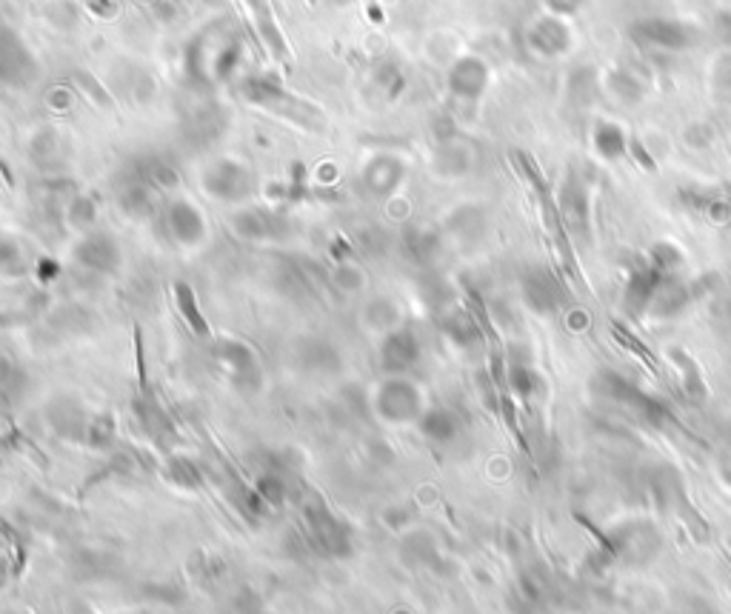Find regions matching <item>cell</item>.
Instances as JSON below:
<instances>
[{
  "mask_svg": "<svg viewBox=\"0 0 731 614\" xmlns=\"http://www.w3.org/2000/svg\"><path fill=\"white\" fill-rule=\"evenodd\" d=\"M603 546L612 552L614 557H623V560H632V563H643L660 549V535L654 532L652 523H640V520H629V523H620L617 529L609 532V537H603Z\"/></svg>",
  "mask_w": 731,
  "mask_h": 614,
  "instance_id": "8fae6325",
  "label": "cell"
},
{
  "mask_svg": "<svg viewBox=\"0 0 731 614\" xmlns=\"http://www.w3.org/2000/svg\"><path fill=\"white\" fill-rule=\"evenodd\" d=\"M229 223H232V232L249 243H277V240L289 238V229H292L289 218L269 206H243L232 215Z\"/></svg>",
  "mask_w": 731,
  "mask_h": 614,
  "instance_id": "ba28073f",
  "label": "cell"
},
{
  "mask_svg": "<svg viewBox=\"0 0 731 614\" xmlns=\"http://www.w3.org/2000/svg\"><path fill=\"white\" fill-rule=\"evenodd\" d=\"M306 520H309V529L315 535L317 546L326 555L346 557L352 552V532H349V526L337 515H332L323 503H317L315 509H306Z\"/></svg>",
  "mask_w": 731,
  "mask_h": 614,
  "instance_id": "9a60e30c",
  "label": "cell"
},
{
  "mask_svg": "<svg viewBox=\"0 0 731 614\" xmlns=\"http://www.w3.org/2000/svg\"><path fill=\"white\" fill-rule=\"evenodd\" d=\"M443 332L446 337L457 343V346H475L477 340H480V326H477V320L472 312H466V309H449L446 315H443Z\"/></svg>",
  "mask_w": 731,
  "mask_h": 614,
  "instance_id": "484cf974",
  "label": "cell"
},
{
  "mask_svg": "<svg viewBox=\"0 0 731 614\" xmlns=\"http://www.w3.org/2000/svg\"><path fill=\"white\" fill-rule=\"evenodd\" d=\"M452 229L463 240H475L480 235V229H483V223H480V215H477L475 209H463L460 215L452 218Z\"/></svg>",
  "mask_w": 731,
  "mask_h": 614,
  "instance_id": "f35d334b",
  "label": "cell"
},
{
  "mask_svg": "<svg viewBox=\"0 0 731 614\" xmlns=\"http://www.w3.org/2000/svg\"><path fill=\"white\" fill-rule=\"evenodd\" d=\"M672 360L677 363V369H680V377H683V392L694 400H703L706 397V383H703V375H700V369L694 366V360L686 352H680V349H674L672 352Z\"/></svg>",
  "mask_w": 731,
  "mask_h": 614,
  "instance_id": "d6a6232c",
  "label": "cell"
},
{
  "mask_svg": "<svg viewBox=\"0 0 731 614\" xmlns=\"http://www.w3.org/2000/svg\"><path fill=\"white\" fill-rule=\"evenodd\" d=\"M729 317H731V298H729Z\"/></svg>",
  "mask_w": 731,
  "mask_h": 614,
  "instance_id": "7bdbcfd3",
  "label": "cell"
},
{
  "mask_svg": "<svg viewBox=\"0 0 731 614\" xmlns=\"http://www.w3.org/2000/svg\"><path fill=\"white\" fill-rule=\"evenodd\" d=\"M60 149V135L55 129H40L32 138V158L35 160H55Z\"/></svg>",
  "mask_w": 731,
  "mask_h": 614,
  "instance_id": "d590c367",
  "label": "cell"
},
{
  "mask_svg": "<svg viewBox=\"0 0 731 614\" xmlns=\"http://www.w3.org/2000/svg\"><path fill=\"white\" fill-rule=\"evenodd\" d=\"M720 466H723V475H726V480L731 483V446H726V452H723V457H720Z\"/></svg>",
  "mask_w": 731,
  "mask_h": 614,
  "instance_id": "b9f144b4",
  "label": "cell"
},
{
  "mask_svg": "<svg viewBox=\"0 0 731 614\" xmlns=\"http://www.w3.org/2000/svg\"><path fill=\"white\" fill-rule=\"evenodd\" d=\"M163 226H166V235L183 249H198L209 238V223L203 218V212L186 198H172L166 203Z\"/></svg>",
  "mask_w": 731,
  "mask_h": 614,
  "instance_id": "9c48e42d",
  "label": "cell"
},
{
  "mask_svg": "<svg viewBox=\"0 0 731 614\" xmlns=\"http://www.w3.org/2000/svg\"><path fill=\"white\" fill-rule=\"evenodd\" d=\"M246 6H249V12H252V18H255V26L257 32H260V38H263V43L272 49V55H275L277 60L289 58V46H286V38H283L280 26H277L275 12H272L269 0H246Z\"/></svg>",
  "mask_w": 731,
  "mask_h": 614,
  "instance_id": "603a6c76",
  "label": "cell"
},
{
  "mask_svg": "<svg viewBox=\"0 0 731 614\" xmlns=\"http://www.w3.org/2000/svg\"><path fill=\"white\" fill-rule=\"evenodd\" d=\"M366 406L383 426H409L426 412V395L409 375H386L372 386Z\"/></svg>",
  "mask_w": 731,
  "mask_h": 614,
  "instance_id": "7a4b0ae2",
  "label": "cell"
},
{
  "mask_svg": "<svg viewBox=\"0 0 731 614\" xmlns=\"http://www.w3.org/2000/svg\"><path fill=\"white\" fill-rule=\"evenodd\" d=\"M226 129V115L218 106H200L189 118H186V140L192 146H209L212 140L220 138V132Z\"/></svg>",
  "mask_w": 731,
  "mask_h": 614,
  "instance_id": "7402d4cb",
  "label": "cell"
},
{
  "mask_svg": "<svg viewBox=\"0 0 731 614\" xmlns=\"http://www.w3.org/2000/svg\"><path fill=\"white\" fill-rule=\"evenodd\" d=\"M534 46H540L543 52H563L569 46V32L563 29V23L557 20H543L534 26L532 35Z\"/></svg>",
  "mask_w": 731,
  "mask_h": 614,
  "instance_id": "4dcf8cb0",
  "label": "cell"
},
{
  "mask_svg": "<svg viewBox=\"0 0 731 614\" xmlns=\"http://www.w3.org/2000/svg\"><path fill=\"white\" fill-rule=\"evenodd\" d=\"M486 80H489V72H486L483 60L460 58L449 72V89L455 98L477 100L486 89Z\"/></svg>",
  "mask_w": 731,
  "mask_h": 614,
  "instance_id": "d6986e66",
  "label": "cell"
},
{
  "mask_svg": "<svg viewBox=\"0 0 731 614\" xmlns=\"http://www.w3.org/2000/svg\"><path fill=\"white\" fill-rule=\"evenodd\" d=\"M175 292H178L180 312L189 317V323H192V326H198V332H206V323H203V317H200L195 292H192V289H189L186 283H178V286H175Z\"/></svg>",
  "mask_w": 731,
  "mask_h": 614,
  "instance_id": "74e56055",
  "label": "cell"
},
{
  "mask_svg": "<svg viewBox=\"0 0 731 614\" xmlns=\"http://www.w3.org/2000/svg\"><path fill=\"white\" fill-rule=\"evenodd\" d=\"M506 389L512 392L517 400H532V395L540 389V375L534 372L526 360H514L506 375Z\"/></svg>",
  "mask_w": 731,
  "mask_h": 614,
  "instance_id": "83f0119b",
  "label": "cell"
},
{
  "mask_svg": "<svg viewBox=\"0 0 731 614\" xmlns=\"http://www.w3.org/2000/svg\"><path fill=\"white\" fill-rule=\"evenodd\" d=\"M406 178V163L397 158V155H375L363 166L360 172V186L366 195H372L377 200H386L395 195L400 189V183Z\"/></svg>",
  "mask_w": 731,
  "mask_h": 614,
  "instance_id": "5bb4252c",
  "label": "cell"
},
{
  "mask_svg": "<svg viewBox=\"0 0 731 614\" xmlns=\"http://www.w3.org/2000/svg\"><path fill=\"white\" fill-rule=\"evenodd\" d=\"M560 209H563V218H566V223H569L572 229L586 232V226H589V198H586L583 183L569 180V183L563 186V195H560Z\"/></svg>",
  "mask_w": 731,
  "mask_h": 614,
  "instance_id": "d4e9b609",
  "label": "cell"
},
{
  "mask_svg": "<svg viewBox=\"0 0 731 614\" xmlns=\"http://www.w3.org/2000/svg\"><path fill=\"white\" fill-rule=\"evenodd\" d=\"M417 432L426 437L429 443L435 446H449L455 443L460 429H463V420L457 415L455 409L449 406H426V412L420 415V420L415 423Z\"/></svg>",
  "mask_w": 731,
  "mask_h": 614,
  "instance_id": "ac0fdd59",
  "label": "cell"
},
{
  "mask_svg": "<svg viewBox=\"0 0 731 614\" xmlns=\"http://www.w3.org/2000/svg\"><path fill=\"white\" fill-rule=\"evenodd\" d=\"M240 98L246 103H252L263 112H272L277 118H286L297 123V126H306V129H320L323 126V112L317 109L315 103L303 100L295 92L283 89L277 80L269 78H243L238 83Z\"/></svg>",
  "mask_w": 731,
  "mask_h": 614,
  "instance_id": "3957f363",
  "label": "cell"
},
{
  "mask_svg": "<svg viewBox=\"0 0 731 614\" xmlns=\"http://www.w3.org/2000/svg\"><path fill=\"white\" fill-rule=\"evenodd\" d=\"M632 40L640 46H649V49H666V52H677V49H686L692 32L689 26L677 23V20H663V18H649L637 20L632 26Z\"/></svg>",
  "mask_w": 731,
  "mask_h": 614,
  "instance_id": "2e32d148",
  "label": "cell"
},
{
  "mask_svg": "<svg viewBox=\"0 0 731 614\" xmlns=\"http://www.w3.org/2000/svg\"><path fill=\"white\" fill-rule=\"evenodd\" d=\"M206 3H215V0H206Z\"/></svg>",
  "mask_w": 731,
  "mask_h": 614,
  "instance_id": "ee69618b",
  "label": "cell"
},
{
  "mask_svg": "<svg viewBox=\"0 0 731 614\" xmlns=\"http://www.w3.org/2000/svg\"><path fill=\"white\" fill-rule=\"evenodd\" d=\"M66 223L75 232H80V235L92 232L95 223H98V203L89 198V195H75V198L66 203Z\"/></svg>",
  "mask_w": 731,
  "mask_h": 614,
  "instance_id": "f1b7e54d",
  "label": "cell"
},
{
  "mask_svg": "<svg viewBox=\"0 0 731 614\" xmlns=\"http://www.w3.org/2000/svg\"><path fill=\"white\" fill-rule=\"evenodd\" d=\"M403 246H406V255L415 263L429 266L440 255V235H435L432 229H409V235L403 238Z\"/></svg>",
  "mask_w": 731,
  "mask_h": 614,
  "instance_id": "4316f807",
  "label": "cell"
},
{
  "mask_svg": "<svg viewBox=\"0 0 731 614\" xmlns=\"http://www.w3.org/2000/svg\"><path fill=\"white\" fill-rule=\"evenodd\" d=\"M20 383H23V375H20L18 366L9 357L0 355V392L15 395V389H18Z\"/></svg>",
  "mask_w": 731,
  "mask_h": 614,
  "instance_id": "ab89813d",
  "label": "cell"
},
{
  "mask_svg": "<svg viewBox=\"0 0 731 614\" xmlns=\"http://www.w3.org/2000/svg\"><path fill=\"white\" fill-rule=\"evenodd\" d=\"M38 75V60L26 49V43L0 23V83L6 86H23Z\"/></svg>",
  "mask_w": 731,
  "mask_h": 614,
  "instance_id": "7c38bea8",
  "label": "cell"
},
{
  "mask_svg": "<svg viewBox=\"0 0 731 614\" xmlns=\"http://www.w3.org/2000/svg\"><path fill=\"white\" fill-rule=\"evenodd\" d=\"M523 300L537 315H552L566 303V289L552 269L532 266L523 272Z\"/></svg>",
  "mask_w": 731,
  "mask_h": 614,
  "instance_id": "4fadbf2b",
  "label": "cell"
},
{
  "mask_svg": "<svg viewBox=\"0 0 731 614\" xmlns=\"http://www.w3.org/2000/svg\"><path fill=\"white\" fill-rule=\"evenodd\" d=\"M360 317H363V326L369 332H375V335H386V332H392L397 326H403V309L389 295H377V298L366 300Z\"/></svg>",
  "mask_w": 731,
  "mask_h": 614,
  "instance_id": "44dd1931",
  "label": "cell"
},
{
  "mask_svg": "<svg viewBox=\"0 0 731 614\" xmlns=\"http://www.w3.org/2000/svg\"><path fill=\"white\" fill-rule=\"evenodd\" d=\"M215 357L218 363L229 372L232 383L238 386L240 392H257L263 386V366L257 360L255 349L243 340H218L215 346Z\"/></svg>",
  "mask_w": 731,
  "mask_h": 614,
  "instance_id": "30bf717a",
  "label": "cell"
},
{
  "mask_svg": "<svg viewBox=\"0 0 731 614\" xmlns=\"http://www.w3.org/2000/svg\"><path fill=\"white\" fill-rule=\"evenodd\" d=\"M295 363L306 375L329 377L343 369V355L332 340L323 337H303L295 346Z\"/></svg>",
  "mask_w": 731,
  "mask_h": 614,
  "instance_id": "e0dca14e",
  "label": "cell"
},
{
  "mask_svg": "<svg viewBox=\"0 0 731 614\" xmlns=\"http://www.w3.org/2000/svg\"><path fill=\"white\" fill-rule=\"evenodd\" d=\"M200 186L212 200L229 203V206H243L255 198L257 180L252 169L235 158H215L203 166L200 172Z\"/></svg>",
  "mask_w": 731,
  "mask_h": 614,
  "instance_id": "277c9868",
  "label": "cell"
},
{
  "mask_svg": "<svg viewBox=\"0 0 731 614\" xmlns=\"http://www.w3.org/2000/svg\"><path fill=\"white\" fill-rule=\"evenodd\" d=\"M0 272L15 275V278L26 272V255H23L18 240L0 238Z\"/></svg>",
  "mask_w": 731,
  "mask_h": 614,
  "instance_id": "e575fe53",
  "label": "cell"
},
{
  "mask_svg": "<svg viewBox=\"0 0 731 614\" xmlns=\"http://www.w3.org/2000/svg\"><path fill=\"white\" fill-rule=\"evenodd\" d=\"M435 169L440 175H446V178L463 175L469 169V152L463 146L452 143V140H443V146H440L435 158Z\"/></svg>",
  "mask_w": 731,
  "mask_h": 614,
  "instance_id": "f546056e",
  "label": "cell"
},
{
  "mask_svg": "<svg viewBox=\"0 0 731 614\" xmlns=\"http://www.w3.org/2000/svg\"><path fill=\"white\" fill-rule=\"evenodd\" d=\"M243 43L226 23H206L186 49V75L200 89H212L238 72Z\"/></svg>",
  "mask_w": 731,
  "mask_h": 614,
  "instance_id": "6da1fadb",
  "label": "cell"
},
{
  "mask_svg": "<svg viewBox=\"0 0 731 614\" xmlns=\"http://www.w3.org/2000/svg\"><path fill=\"white\" fill-rule=\"evenodd\" d=\"M729 40H731V29H729Z\"/></svg>",
  "mask_w": 731,
  "mask_h": 614,
  "instance_id": "f6af8a7d",
  "label": "cell"
},
{
  "mask_svg": "<svg viewBox=\"0 0 731 614\" xmlns=\"http://www.w3.org/2000/svg\"><path fill=\"white\" fill-rule=\"evenodd\" d=\"M592 392L600 397V400L614 403V406H620V409H626V412H632V415L643 417V420H649V423H663V420H669V412H666L663 403L652 400V397L646 395L637 383H632L629 377L617 375L612 369H603V372H597V375L592 377Z\"/></svg>",
  "mask_w": 731,
  "mask_h": 614,
  "instance_id": "5b68a950",
  "label": "cell"
},
{
  "mask_svg": "<svg viewBox=\"0 0 731 614\" xmlns=\"http://www.w3.org/2000/svg\"><path fill=\"white\" fill-rule=\"evenodd\" d=\"M423 357V343L409 326H397L392 332L380 335L377 343V366L383 375H409Z\"/></svg>",
  "mask_w": 731,
  "mask_h": 614,
  "instance_id": "52a82bcc",
  "label": "cell"
},
{
  "mask_svg": "<svg viewBox=\"0 0 731 614\" xmlns=\"http://www.w3.org/2000/svg\"><path fill=\"white\" fill-rule=\"evenodd\" d=\"M663 278H666V272H663L657 263L640 266V269L632 275V280H629V289H626V300H623L626 312H629V315L646 312V309L652 306L654 292H657V286L663 283Z\"/></svg>",
  "mask_w": 731,
  "mask_h": 614,
  "instance_id": "ffe728a7",
  "label": "cell"
},
{
  "mask_svg": "<svg viewBox=\"0 0 731 614\" xmlns=\"http://www.w3.org/2000/svg\"><path fill=\"white\" fill-rule=\"evenodd\" d=\"M686 303H689V289H686V283H680V280L674 278H663V283L657 286V292H654L652 298V309L654 315L660 317H672V315H680L683 309H686Z\"/></svg>",
  "mask_w": 731,
  "mask_h": 614,
  "instance_id": "cb8c5ba5",
  "label": "cell"
},
{
  "mask_svg": "<svg viewBox=\"0 0 731 614\" xmlns=\"http://www.w3.org/2000/svg\"><path fill=\"white\" fill-rule=\"evenodd\" d=\"M286 495V480L280 472H266V475L260 477V483H257V497L263 500V503H280Z\"/></svg>",
  "mask_w": 731,
  "mask_h": 614,
  "instance_id": "8d00e7d4",
  "label": "cell"
},
{
  "mask_svg": "<svg viewBox=\"0 0 731 614\" xmlns=\"http://www.w3.org/2000/svg\"><path fill=\"white\" fill-rule=\"evenodd\" d=\"M583 0H552V6L554 9H560V12H572V9H577Z\"/></svg>",
  "mask_w": 731,
  "mask_h": 614,
  "instance_id": "60d3db41",
  "label": "cell"
},
{
  "mask_svg": "<svg viewBox=\"0 0 731 614\" xmlns=\"http://www.w3.org/2000/svg\"><path fill=\"white\" fill-rule=\"evenodd\" d=\"M332 286L340 295H360L366 289V272L357 263H337L332 269Z\"/></svg>",
  "mask_w": 731,
  "mask_h": 614,
  "instance_id": "1f68e13d",
  "label": "cell"
},
{
  "mask_svg": "<svg viewBox=\"0 0 731 614\" xmlns=\"http://www.w3.org/2000/svg\"><path fill=\"white\" fill-rule=\"evenodd\" d=\"M594 146L603 158H620L623 149H626V138L620 132V126H612V123H603L594 135Z\"/></svg>",
  "mask_w": 731,
  "mask_h": 614,
  "instance_id": "836d02e7",
  "label": "cell"
},
{
  "mask_svg": "<svg viewBox=\"0 0 731 614\" xmlns=\"http://www.w3.org/2000/svg\"><path fill=\"white\" fill-rule=\"evenodd\" d=\"M72 260H75V266H80L89 275L112 278V275L120 272L123 252H120L118 240L112 238L109 232L92 229V232L80 235L78 243L72 246Z\"/></svg>",
  "mask_w": 731,
  "mask_h": 614,
  "instance_id": "8992f818",
  "label": "cell"
}]
</instances>
